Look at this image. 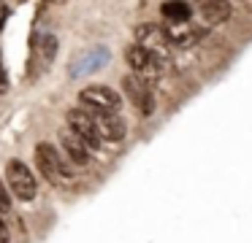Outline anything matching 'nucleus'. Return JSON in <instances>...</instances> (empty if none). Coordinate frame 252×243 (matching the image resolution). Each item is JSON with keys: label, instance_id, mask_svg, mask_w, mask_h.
<instances>
[{"label": "nucleus", "instance_id": "16", "mask_svg": "<svg viewBox=\"0 0 252 243\" xmlns=\"http://www.w3.org/2000/svg\"><path fill=\"white\" fill-rule=\"evenodd\" d=\"M8 89V76H6V65H3V59H0V95Z\"/></svg>", "mask_w": 252, "mask_h": 243}, {"label": "nucleus", "instance_id": "3", "mask_svg": "<svg viewBox=\"0 0 252 243\" xmlns=\"http://www.w3.org/2000/svg\"><path fill=\"white\" fill-rule=\"evenodd\" d=\"M125 62L130 65L133 73L147 79V81L163 79V76L168 73V65H171V62H163L160 57H155V54H149L147 49H141L138 43H130V46L125 49Z\"/></svg>", "mask_w": 252, "mask_h": 243}, {"label": "nucleus", "instance_id": "6", "mask_svg": "<svg viewBox=\"0 0 252 243\" xmlns=\"http://www.w3.org/2000/svg\"><path fill=\"white\" fill-rule=\"evenodd\" d=\"M122 92H125V97L138 108V113H141V116H149V113L155 111L152 81L141 79V76H136V73H127L125 79H122Z\"/></svg>", "mask_w": 252, "mask_h": 243}, {"label": "nucleus", "instance_id": "12", "mask_svg": "<svg viewBox=\"0 0 252 243\" xmlns=\"http://www.w3.org/2000/svg\"><path fill=\"white\" fill-rule=\"evenodd\" d=\"M106 62H109V52H106L103 46L87 49L84 54H79V57L73 59V65H71V76H73V79H79V76H84V73H93V70L103 68Z\"/></svg>", "mask_w": 252, "mask_h": 243}, {"label": "nucleus", "instance_id": "2", "mask_svg": "<svg viewBox=\"0 0 252 243\" xmlns=\"http://www.w3.org/2000/svg\"><path fill=\"white\" fill-rule=\"evenodd\" d=\"M6 187H8V192L17 200H22V203H30V200H35V194H38L35 173L30 170L22 160H11L6 165Z\"/></svg>", "mask_w": 252, "mask_h": 243}, {"label": "nucleus", "instance_id": "7", "mask_svg": "<svg viewBox=\"0 0 252 243\" xmlns=\"http://www.w3.org/2000/svg\"><path fill=\"white\" fill-rule=\"evenodd\" d=\"M65 122H68V130H71L90 151L100 149V138H98V133H95L93 113H90L87 108H71V111L65 113Z\"/></svg>", "mask_w": 252, "mask_h": 243}, {"label": "nucleus", "instance_id": "4", "mask_svg": "<svg viewBox=\"0 0 252 243\" xmlns=\"http://www.w3.org/2000/svg\"><path fill=\"white\" fill-rule=\"evenodd\" d=\"M79 103H82V108H87L93 113H120L122 95L106 84H93L79 92Z\"/></svg>", "mask_w": 252, "mask_h": 243}, {"label": "nucleus", "instance_id": "14", "mask_svg": "<svg viewBox=\"0 0 252 243\" xmlns=\"http://www.w3.org/2000/svg\"><path fill=\"white\" fill-rule=\"evenodd\" d=\"M160 14H163L165 22H190L192 5L187 0H168V3H163Z\"/></svg>", "mask_w": 252, "mask_h": 243}, {"label": "nucleus", "instance_id": "13", "mask_svg": "<svg viewBox=\"0 0 252 243\" xmlns=\"http://www.w3.org/2000/svg\"><path fill=\"white\" fill-rule=\"evenodd\" d=\"M57 54V38L55 35H38L33 43V65H38V68H44V65H49L52 59H55Z\"/></svg>", "mask_w": 252, "mask_h": 243}, {"label": "nucleus", "instance_id": "17", "mask_svg": "<svg viewBox=\"0 0 252 243\" xmlns=\"http://www.w3.org/2000/svg\"><path fill=\"white\" fill-rule=\"evenodd\" d=\"M0 243H6V224H3V219H0Z\"/></svg>", "mask_w": 252, "mask_h": 243}, {"label": "nucleus", "instance_id": "9", "mask_svg": "<svg viewBox=\"0 0 252 243\" xmlns=\"http://www.w3.org/2000/svg\"><path fill=\"white\" fill-rule=\"evenodd\" d=\"M165 35H168V41H171L174 49H190V46H195V43L203 38V30L192 27L190 22H168Z\"/></svg>", "mask_w": 252, "mask_h": 243}, {"label": "nucleus", "instance_id": "8", "mask_svg": "<svg viewBox=\"0 0 252 243\" xmlns=\"http://www.w3.org/2000/svg\"><path fill=\"white\" fill-rule=\"evenodd\" d=\"M93 122H95V133H98L100 140H109V143L125 140L127 124H125V119H122L120 113H93Z\"/></svg>", "mask_w": 252, "mask_h": 243}, {"label": "nucleus", "instance_id": "10", "mask_svg": "<svg viewBox=\"0 0 252 243\" xmlns=\"http://www.w3.org/2000/svg\"><path fill=\"white\" fill-rule=\"evenodd\" d=\"M60 146H63V157H65V160L71 162V165L84 167V165L90 162V157H93V151H90L87 146H84L82 140H79L68 127L60 133Z\"/></svg>", "mask_w": 252, "mask_h": 243}, {"label": "nucleus", "instance_id": "15", "mask_svg": "<svg viewBox=\"0 0 252 243\" xmlns=\"http://www.w3.org/2000/svg\"><path fill=\"white\" fill-rule=\"evenodd\" d=\"M11 211V192L3 181H0V214H8Z\"/></svg>", "mask_w": 252, "mask_h": 243}, {"label": "nucleus", "instance_id": "11", "mask_svg": "<svg viewBox=\"0 0 252 243\" xmlns=\"http://www.w3.org/2000/svg\"><path fill=\"white\" fill-rule=\"evenodd\" d=\"M195 8H198L201 19L206 22L209 27L222 25V22H228L230 14H233V8H230V0H198Z\"/></svg>", "mask_w": 252, "mask_h": 243}, {"label": "nucleus", "instance_id": "5", "mask_svg": "<svg viewBox=\"0 0 252 243\" xmlns=\"http://www.w3.org/2000/svg\"><path fill=\"white\" fill-rule=\"evenodd\" d=\"M136 43L141 49H147L149 54L160 57L163 62H171V57H174V46H171L168 35H165V27L155 25V22L136 27Z\"/></svg>", "mask_w": 252, "mask_h": 243}, {"label": "nucleus", "instance_id": "1", "mask_svg": "<svg viewBox=\"0 0 252 243\" xmlns=\"http://www.w3.org/2000/svg\"><path fill=\"white\" fill-rule=\"evenodd\" d=\"M35 167H38V173L46 181L57 184V187H65V184L73 181L71 162H68L65 157H63V151H57L52 143L35 146Z\"/></svg>", "mask_w": 252, "mask_h": 243}]
</instances>
